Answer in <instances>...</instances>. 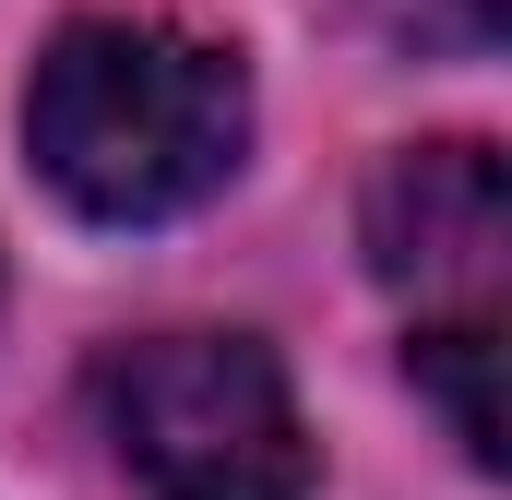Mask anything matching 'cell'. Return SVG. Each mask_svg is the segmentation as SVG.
<instances>
[{
  "mask_svg": "<svg viewBox=\"0 0 512 500\" xmlns=\"http://www.w3.org/2000/svg\"><path fill=\"white\" fill-rule=\"evenodd\" d=\"M429 12V36H453V48H501V24H512V0H417Z\"/></svg>",
  "mask_w": 512,
  "mask_h": 500,
  "instance_id": "cell-5",
  "label": "cell"
},
{
  "mask_svg": "<svg viewBox=\"0 0 512 500\" xmlns=\"http://www.w3.org/2000/svg\"><path fill=\"white\" fill-rule=\"evenodd\" d=\"M512 179L489 143H405L370 179V274L417 310H501Z\"/></svg>",
  "mask_w": 512,
  "mask_h": 500,
  "instance_id": "cell-3",
  "label": "cell"
},
{
  "mask_svg": "<svg viewBox=\"0 0 512 500\" xmlns=\"http://www.w3.org/2000/svg\"><path fill=\"white\" fill-rule=\"evenodd\" d=\"M405 370L453 405L465 465H501V453H512V441H501V310H441V322L405 346Z\"/></svg>",
  "mask_w": 512,
  "mask_h": 500,
  "instance_id": "cell-4",
  "label": "cell"
},
{
  "mask_svg": "<svg viewBox=\"0 0 512 500\" xmlns=\"http://www.w3.org/2000/svg\"><path fill=\"white\" fill-rule=\"evenodd\" d=\"M108 441L155 500H310V429L298 393L251 334H155L120 346L108 381Z\"/></svg>",
  "mask_w": 512,
  "mask_h": 500,
  "instance_id": "cell-2",
  "label": "cell"
},
{
  "mask_svg": "<svg viewBox=\"0 0 512 500\" xmlns=\"http://www.w3.org/2000/svg\"><path fill=\"white\" fill-rule=\"evenodd\" d=\"M24 143L72 215L167 227L203 191H227V167L251 143V72H239V48H215L191 24L84 12L48 36V60L24 84Z\"/></svg>",
  "mask_w": 512,
  "mask_h": 500,
  "instance_id": "cell-1",
  "label": "cell"
}]
</instances>
